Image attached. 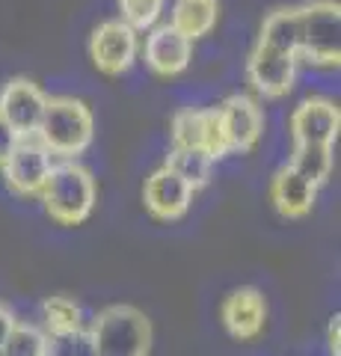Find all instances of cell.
Returning a JSON list of instances; mask_svg holds the SVG:
<instances>
[{
    "mask_svg": "<svg viewBox=\"0 0 341 356\" xmlns=\"http://www.w3.org/2000/svg\"><path fill=\"white\" fill-rule=\"evenodd\" d=\"M92 134H95V119L81 98L60 95L45 102V113H42L36 137L48 152L65 154V158L81 154L90 149Z\"/></svg>",
    "mask_w": 341,
    "mask_h": 356,
    "instance_id": "1",
    "label": "cell"
},
{
    "mask_svg": "<svg viewBox=\"0 0 341 356\" xmlns=\"http://www.w3.org/2000/svg\"><path fill=\"white\" fill-rule=\"evenodd\" d=\"M42 202L51 220L63 226H78L92 214L95 205V181L81 163H60L51 166L48 181L42 187Z\"/></svg>",
    "mask_w": 341,
    "mask_h": 356,
    "instance_id": "2",
    "label": "cell"
},
{
    "mask_svg": "<svg viewBox=\"0 0 341 356\" xmlns=\"http://www.w3.org/2000/svg\"><path fill=\"white\" fill-rule=\"evenodd\" d=\"M98 356H149L151 324L134 306H110L90 330Z\"/></svg>",
    "mask_w": 341,
    "mask_h": 356,
    "instance_id": "3",
    "label": "cell"
},
{
    "mask_svg": "<svg viewBox=\"0 0 341 356\" xmlns=\"http://www.w3.org/2000/svg\"><path fill=\"white\" fill-rule=\"evenodd\" d=\"M300 9L297 60L312 65H338L341 60V9L335 0H312Z\"/></svg>",
    "mask_w": 341,
    "mask_h": 356,
    "instance_id": "4",
    "label": "cell"
},
{
    "mask_svg": "<svg viewBox=\"0 0 341 356\" xmlns=\"http://www.w3.org/2000/svg\"><path fill=\"white\" fill-rule=\"evenodd\" d=\"M90 57L101 74H125L137 60V30L128 27L122 18L98 24L90 39Z\"/></svg>",
    "mask_w": 341,
    "mask_h": 356,
    "instance_id": "5",
    "label": "cell"
},
{
    "mask_svg": "<svg viewBox=\"0 0 341 356\" xmlns=\"http://www.w3.org/2000/svg\"><path fill=\"white\" fill-rule=\"evenodd\" d=\"M297 60L294 54L270 48V44L256 42L249 60H247V77L249 86L264 98H282L291 92L294 77H297Z\"/></svg>",
    "mask_w": 341,
    "mask_h": 356,
    "instance_id": "6",
    "label": "cell"
},
{
    "mask_svg": "<svg viewBox=\"0 0 341 356\" xmlns=\"http://www.w3.org/2000/svg\"><path fill=\"white\" fill-rule=\"evenodd\" d=\"M6 187L18 196H39L51 172V152L33 137H21L6 163L0 166Z\"/></svg>",
    "mask_w": 341,
    "mask_h": 356,
    "instance_id": "7",
    "label": "cell"
},
{
    "mask_svg": "<svg viewBox=\"0 0 341 356\" xmlns=\"http://www.w3.org/2000/svg\"><path fill=\"white\" fill-rule=\"evenodd\" d=\"M45 102L48 95L36 83L27 81V77H15L0 92V119L18 137H36L42 113H45Z\"/></svg>",
    "mask_w": 341,
    "mask_h": 356,
    "instance_id": "8",
    "label": "cell"
},
{
    "mask_svg": "<svg viewBox=\"0 0 341 356\" xmlns=\"http://www.w3.org/2000/svg\"><path fill=\"white\" fill-rule=\"evenodd\" d=\"M217 113H219V125H223L226 154H244L256 149L264 131V113L252 98L232 95L226 98L223 107H217Z\"/></svg>",
    "mask_w": 341,
    "mask_h": 356,
    "instance_id": "9",
    "label": "cell"
},
{
    "mask_svg": "<svg viewBox=\"0 0 341 356\" xmlns=\"http://www.w3.org/2000/svg\"><path fill=\"white\" fill-rule=\"evenodd\" d=\"M172 146L181 149H205L211 158H223L226 154V140H223V125H219V113L214 110H181L172 119Z\"/></svg>",
    "mask_w": 341,
    "mask_h": 356,
    "instance_id": "10",
    "label": "cell"
},
{
    "mask_svg": "<svg viewBox=\"0 0 341 356\" xmlns=\"http://www.w3.org/2000/svg\"><path fill=\"white\" fill-rule=\"evenodd\" d=\"M146 65L160 77H175L181 74L193 60V42L178 33L172 24H160L151 27V33L146 36Z\"/></svg>",
    "mask_w": 341,
    "mask_h": 356,
    "instance_id": "11",
    "label": "cell"
},
{
    "mask_svg": "<svg viewBox=\"0 0 341 356\" xmlns=\"http://www.w3.org/2000/svg\"><path fill=\"white\" fill-rule=\"evenodd\" d=\"M341 113L329 98H306L291 116V137L297 143H317V146H333L338 140Z\"/></svg>",
    "mask_w": 341,
    "mask_h": 356,
    "instance_id": "12",
    "label": "cell"
},
{
    "mask_svg": "<svg viewBox=\"0 0 341 356\" xmlns=\"http://www.w3.org/2000/svg\"><path fill=\"white\" fill-rule=\"evenodd\" d=\"M193 191L178 172H172L169 166L151 172L146 181V208L151 217L158 220H178L187 208H190Z\"/></svg>",
    "mask_w": 341,
    "mask_h": 356,
    "instance_id": "13",
    "label": "cell"
},
{
    "mask_svg": "<svg viewBox=\"0 0 341 356\" xmlns=\"http://www.w3.org/2000/svg\"><path fill=\"white\" fill-rule=\"evenodd\" d=\"M264 318H267V306L258 288H238L226 297L223 303V324L235 339L249 341L264 330Z\"/></svg>",
    "mask_w": 341,
    "mask_h": 356,
    "instance_id": "14",
    "label": "cell"
},
{
    "mask_svg": "<svg viewBox=\"0 0 341 356\" xmlns=\"http://www.w3.org/2000/svg\"><path fill=\"white\" fill-rule=\"evenodd\" d=\"M315 193L317 187L312 181H306V178L294 170V166H282V170L273 175V184H270V199L276 211L282 217L288 220H300L312 211L315 205Z\"/></svg>",
    "mask_w": 341,
    "mask_h": 356,
    "instance_id": "15",
    "label": "cell"
},
{
    "mask_svg": "<svg viewBox=\"0 0 341 356\" xmlns=\"http://www.w3.org/2000/svg\"><path fill=\"white\" fill-rule=\"evenodd\" d=\"M219 0H175L169 9V24L190 42L208 36L217 27Z\"/></svg>",
    "mask_w": 341,
    "mask_h": 356,
    "instance_id": "16",
    "label": "cell"
},
{
    "mask_svg": "<svg viewBox=\"0 0 341 356\" xmlns=\"http://www.w3.org/2000/svg\"><path fill=\"white\" fill-rule=\"evenodd\" d=\"M258 42L270 44V48H279V51H288L297 57V48H300V9L285 6V9L270 13L261 24Z\"/></svg>",
    "mask_w": 341,
    "mask_h": 356,
    "instance_id": "17",
    "label": "cell"
},
{
    "mask_svg": "<svg viewBox=\"0 0 341 356\" xmlns=\"http://www.w3.org/2000/svg\"><path fill=\"white\" fill-rule=\"evenodd\" d=\"M167 166L172 172H178L190 191H199V187L208 184L211 178V166H214V158L208 154L205 149H181V146H172L169 158H167Z\"/></svg>",
    "mask_w": 341,
    "mask_h": 356,
    "instance_id": "18",
    "label": "cell"
},
{
    "mask_svg": "<svg viewBox=\"0 0 341 356\" xmlns=\"http://www.w3.org/2000/svg\"><path fill=\"white\" fill-rule=\"evenodd\" d=\"M291 166L300 172L306 181L321 187L329 172H333V146H317V143H297Z\"/></svg>",
    "mask_w": 341,
    "mask_h": 356,
    "instance_id": "19",
    "label": "cell"
},
{
    "mask_svg": "<svg viewBox=\"0 0 341 356\" xmlns=\"http://www.w3.org/2000/svg\"><path fill=\"white\" fill-rule=\"evenodd\" d=\"M45 327L51 330V336H65V332L81 330V309L69 297H51L45 300Z\"/></svg>",
    "mask_w": 341,
    "mask_h": 356,
    "instance_id": "20",
    "label": "cell"
},
{
    "mask_svg": "<svg viewBox=\"0 0 341 356\" xmlns=\"http://www.w3.org/2000/svg\"><path fill=\"white\" fill-rule=\"evenodd\" d=\"M167 0H119V13L128 27L140 30H151L163 15Z\"/></svg>",
    "mask_w": 341,
    "mask_h": 356,
    "instance_id": "21",
    "label": "cell"
},
{
    "mask_svg": "<svg viewBox=\"0 0 341 356\" xmlns=\"http://www.w3.org/2000/svg\"><path fill=\"white\" fill-rule=\"evenodd\" d=\"M45 350H48V339L42 336L36 327L15 324L13 332H9V339H6L3 356H45Z\"/></svg>",
    "mask_w": 341,
    "mask_h": 356,
    "instance_id": "22",
    "label": "cell"
},
{
    "mask_svg": "<svg viewBox=\"0 0 341 356\" xmlns=\"http://www.w3.org/2000/svg\"><path fill=\"white\" fill-rule=\"evenodd\" d=\"M45 356H98L92 336L83 327L74 332H65V336H51Z\"/></svg>",
    "mask_w": 341,
    "mask_h": 356,
    "instance_id": "23",
    "label": "cell"
},
{
    "mask_svg": "<svg viewBox=\"0 0 341 356\" xmlns=\"http://www.w3.org/2000/svg\"><path fill=\"white\" fill-rule=\"evenodd\" d=\"M18 140H21L18 134H15L13 128H9L3 119H0V166H3V163H6V158L13 154V149L18 146Z\"/></svg>",
    "mask_w": 341,
    "mask_h": 356,
    "instance_id": "24",
    "label": "cell"
},
{
    "mask_svg": "<svg viewBox=\"0 0 341 356\" xmlns=\"http://www.w3.org/2000/svg\"><path fill=\"white\" fill-rule=\"evenodd\" d=\"M13 327H15V318L9 315L6 309H0V356L6 350V339H9V332H13Z\"/></svg>",
    "mask_w": 341,
    "mask_h": 356,
    "instance_id": "25",
    "label": "cell"
},
{
    "mask_svg": "<svg viewBox=\"0 0 341 356\" xmlns=\"http://www.w3.org/2000/svg\"><path fill=\"white\" fill-rule=\"evenodd\" d=\"M338 327H341V321H338V315H335L333 324H329V350H333V356L341 353V348H338Z\"/></svg>",
    "mask_w": 341,
    "mask_h": 356,
    "instance_id": "26",
    "label": "cell"
}]
</instances>
